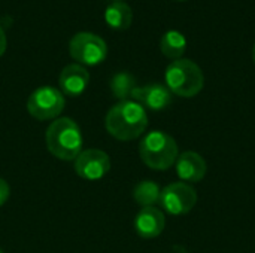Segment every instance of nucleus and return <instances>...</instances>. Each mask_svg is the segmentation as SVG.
Returning a JSON list of instances; mask_svg holds the SVG:
<instances>
[{
	"label": "nucleus",
	"mask_w": 255,
	"mask_h": 253,
	"mask_svg": "<svg viewBox=\"0 0 255 253\" xmlns=\"http://www.w3.org/2000/svg\"><path fill=\"white\" fill-rule=\"evenodd\" d=\"M160 186L152 180H142L133 189V198L142 209L155 207V204H158L160 201Z\"/></svg>",
	"instance_id": "obj_15"
},
{
	"label": "nucleus",
	"mask_w": 255,
	"mask_h": 253,
	"mask_svg": "<svg viewBox=\"0 0 255 253\" xmlns=\"http://www.w3.org/2000/svg\"><path fill=\"white\" fill-rule=\"evenodd\" d=\"M176 1H185V0H176Z\"/></svg>",
	"instance_id": "obj_20"
},
{
	"label": "nucleus",
	"mask_w": 255,
	"mask_h": 253,
	"mask_svg": "<svg viewBox=\"0 0 255 253\" xmlns=\"http://www.w3.org/2000/svg\"><path fill=\"white\" fill-rule=\"evenodd\" d=\"M139 155L143 164L152 170L164 171L175 166L179 151L176 140L164 131H151L139 143Z\"/></svg>",
	"instance_id": "obj_3"
},
{
	"label": "nucleus",
	"mask_w": 255,
	"mask_h": 253,
	"mask_svg": "<svg viewBox=\"0 0 255 253\" xmlns=\"http://www.w3.org/2000/svg\"><path fill=\"white\" fill-rule=\"evenodd\" d=\"M6 45H7V42H6V34H4V30H3L1 25H0V57L4 54Z\"/></svg>",
	"instance_id": "obj_18"
},
{
	"label": "nucleus",
	"mask_w": 255,
	"mask_h": 253,
	"mask_svg": "<svg viewBox=\"0 0 255 253\" xmlns=\"http://www.w3.org/2000/svg\"><path fill=\"white\" fill-rule=\"evenodd\" d=\"M114 1H123V0H114Z\"/></svg>",
	"instance_id": "obj_21"
},
{
	"label": "nucleus",
	"mask_w": 255,
	"mask_h": 253,
	"mask_svg": "<svg viewBox=\"0 0 255 253\" xmlns=\"http://www.w3.org/2000/svg\"><path fill=\"white\" fill-rule=\"evenodd\" d=\"M136 86L137 85H136L134 76L127 72H120V73L114 75L111 79V91H112L114 97L118 98L120 101L130 100L131 92Z\"/></svg>",
	"instance_id": "obj_16"
},
{
	"label": "nucleus",
	"mask_w": 255,
	"mask_h": 253,
	"mask_svg": "<svg viewBox=\"0 0 255 253\" xmlns=\"http://www.w3.org/2000/svg\"><path fill=\"white\" fill-rule=\"evenodd\" d=\"M0 253H3V251H1V249H0Z\"/></svg>",
	"instance_id": "obj_22"
},
{
	"label": "nucleus",
	"mask_w": 255,
	"mask_h": 253,
	"mask_svg": "<svg viewBox=\"0 0 255 253\" xmlns=\"http://www.w3.org/2000/svg\"><path fill=\"white\" fill-rule=\"evenodd\" d=\"M148 127L146 110L134 100H123L109 109L105 118L106 131L121 142L140 137Z\"/></svg>",
	"instance_id": "obj_1"
},
{
	"label": "nucleus",
	"mask_w": 255,
	"mask_h": 253,
	"mask_svg": "<svg viewBox=\"0 0 255 253\" xmlns=\"http://www.w3.org/2000/svg\"><path fill=\"white\" fill-rule=\"evenodd\" d=\"M158 204L172 216L187 215L197 204V192L185 182H173L161 189Z\"/></svg>",
	"instance_id": "obj_7"
},
{
	"label": "nucleus",
	"mask_w": 255,
	"mask_h": 253,
	"mask_svg": "<svg viewBox=\"0 0 255 253\" xmlns=\"http://www.w3.org/2000/svg\"><path fill=\"white\" fill-rule=\"evenodd\" d=\"M9 195H10V188H9V185H7V182H6L4 179L0 177V207L7 201Z\"/></svg>",
	"instance_id": "obj_17"
},
{
	"label": "nucleus",
	"mask_w": 255,
	"mask_h": 253,
	"mask_svg": "<svg viewBox=\"0 0 255 253\" xmlns=\"http://www.w3.org/2000/svg\"><path fill=\"white\" fill-rule=\"evenodd\" d=\"M253 60H254V63H255V43H254V48H253Z\"/></svg>",
	"instance_id": "obj_19"
},
{
	"label": "nucleus",
	"mask_w": 255,
	"mask_h": 253,
	"mask_svg": "<svg viewBox=\"0 0 255 253\" xmlns=\"http://www.w3.org/2000/svg\"><path fill=\"white\" fill-rule=\"evenodd\" d=\"M175 167H176V174L185 183L202 182L208 171V166H206V161L203 160V157L193 151L179 154L178 160L175 163Z\"/></svg>",
	"instance_id": "obj_11"
},
{
	"label": "nucleus",
	"mask_w": 255,
	"mask_h": 253,
	"mask_svg": "<svg viewBox=\"0 0 255 253\" xmlns=\"http://www.w3.org/2000/svg\"><path fill=\"white\" fill-rule=\"evenodd\" d=\"M105 21L114 30H127L133 21L131 7L124 1H114L105 10Z\"/></svg>",
	"instance_id": "obj_13"
},
{
	"label": "nucleus",
	"mask_w": 255,
	"mask_h": 253,
	"mask_svg": "<svg viewBox=\"0 0 255 253\" xmlns=\"http://www.w3.org/2000/svg\"><path fill=\"white\" fill-rule=\"evenodd\" d=\"M66 100L63 92L54 86H40L34 89L27 100L28 113L37 121H49L60 118Z\"/></svg>",
	"instance_id": "obj_6"
},
{
	"label": "nucleus",
	"mask_w": 255,
	"mask_h": 253,
	"mask_svg": "<svg viewBox=\"0 0 255 253\" xmlns=\"http://www.w3.org/2000/svg\"><path fill=\"white\" fill-rule=\"evenodd\" d=\"M69 54L81 66H97L108 57L106 42L90 31L76 33L69 42Z\"/></svg>",
	"instance_id": "obj_5"
},
{
	"label": "nucleus",
	"mask_w": 255,
	"mask_h": 253,
	"mask_svg": "<svg viewBox=\"0 0 255 253\" xmlns=\"http://www.w3.org/2000/svg\"><path fill=\"white\" fill-rule=\"evenodd\" d=\"M45 143L49 154L61 161H75L84 151V137L79 125L70 118L54 119L45 133Z\"/></svg>",
	"instance_id": "obj_2"
},
{
	"label": "nucleus",
	"mask_w": 255,
	"mask_h": 253,
	"mask_svg": "<svg viewBox=\"0 0 255 253\" xmlns=\"http://www.w3.org/2000/svg\"><path fill=\"white\" fill-rule=\"evenodd\" d=\"M164 81L172 94L185 98L197 95L205 84L202 69L194 61L187 58L172 61L166 69Z\"/></svg>",
	"instance_id": "obj_4"
},
{
	"label": "nucleus",
	"mask_w": 255,
	"mask_h": 253,
	"mask_svg": "<svg viewBox=\"0 0 255 253\" xmlns=\"http://www.w3.org/2000/svg\"><path fill=\"white\" fill-rule=\"evenodd\" d=\"M88 82H90L88 70L78 63L67 64L58 76L60 91L63 92V95H69V97L81 95L87 89Z\"/></svg>",
	"instance_id": "obj_10"
},
{
	"label": "nucleus",
	"mask_w": 255,
	"mask_h": 253,
	"mask_svg": "<svg viewBox=\"0 0 255 253\" xmlns=\"http://www.w3.org/2000/svg\"><path fill=\"white\" fill-rule=\"evenodd\" d=\"M109 155L100 149H85L75 160V171L84 180H100L109 173Z\"/></svg>",
	"instance_id": "obj_8"
},
{
	"label": "nucleus",
	"mask_w": 255,
	"mask_h": 253,
	"mask_svg": "<svg viewBox=\"0 0 255 253\" xmlns=\"http://www.w3.org/2000/svg\"><path fill=\"white\" fill-rule=\"evenodd\" d=\"M166 227L164 213L157 207H143L136 215L134 230L140 239L151 240L158 237Z\"/></svg>",
	"instance_id": "obj_12"
},
{
	"label": "nucleus",
	"mask_w": 255,
	"mask_h": 253,
	"mask_svg": "<svg viewBox=\"0 0 255 253\" xmlns=\"http://www.w3.org/2000/svg\"><path fill=\"white\" fill-rule=\"evenodd\" d=\"M160 49L164 57L170 60H179L187 49V37L178 30H167L160 39Z\"/></svg>",
	"instance_id": "obj_14"
},
{
	"label": "nucleus",
	"mask_w": 255,
	"mask_h": 253,
	"mask_svg": "<svg viewBox=\"0 0 255 253\" xmlns=\"http://www.w3.org/2000/svg\"><path fill=\"white\" fill-rule=\"evenodd\" d=\"M131 100L137 101L145 110L160 112L170 106L172 92L166 85L151 84L145 86H136L131 92Z\"/></svg>",
	"instance_id": "obj_9"
}]
</instances>
